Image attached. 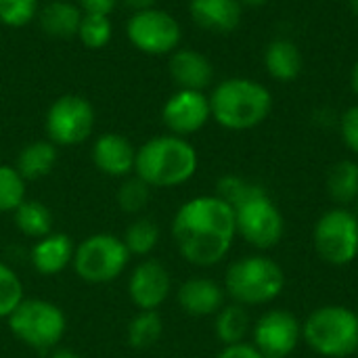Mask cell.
Listing matches in <instances>:
<instances>
[{
  "instance_id": "f35d334b",
  "label": "cell",
  "mask_w": 358,
  "mask_h": 358,
  "mask_svg": "<svg viewBox=\"0 0 358 358\" xmlns=\"http://www.w3.org/2000/svg\"><path fill=\"white\" fill-rule=\"evenodd\" d=\"M350 86H352L355 94L358 96V61L355 63V67H352V73H350Z\"/></svg>"
},
{
  "instance_id": "d4e9b609",
  "label": "cell",
  "mask_w": 358,
  "mask_h": 358,
  "mask_svg": "<svg viewBox=\"0 0 358 358\" xmlns=\"http://www.w3.org/2000/svg\"><path fill=\"white\" fill-rule=\"evenodd\" d=\"M327 191L329 197L346 208L358 199V164L355 159H342L331 166L327 174Z\"/></svg>"
},
{
  "instance_id": "ab89813d",
  "label": "cell",
  "mask_w": 358,
  "mask_h": 358,
  "mask_svg": "<svg viewBox=\"0 0 358 358\" xmlns=\"http://www.w3.org/2000/svg\"><path fill=\"white\" fill-rule=\"evenodd\" d=\"M241 2V6H250V8H258V6H264V4H268L271 0H239Z\"/></svg>"
},
{
  "instance_id": "836d02e7",
  "label": "cell",
  "mask_w": 358,
  "mask_h": 358,
  "mask_svg": "<svg viewBox=\"0 0 358 358\" xmlns=\"http://www.w3.org/2000/svg\"><path fill=\"white\" fill-rule=\"evenodd\" d=\"M340 134L344 145L358 155V105L348 107L340 117Z\"/></svg>"
},
{
  "instance_id": "ba28073f",
  "label": "cell",
  "mask_w": 358,
  "mask_h": 358,
  "mask_svg": "<svg viewBox=\"0 0 358 358\" xmlns=\"http://www.w3.org/2000/svg\"><path fill=\"white\" fill-rule=\"evenodd\" d=\"M313 245L319 258L331 266H346L358 258V216L350 208L323 212L313 229Z\"/></svg>"
},
{
  "instance_id": "ac0fdd59",
  "label": "cell",
  "mask_w": 358,
  "mask_h": 358,
  "mask_svg": "<svg viewBox=\"0 0 358 358\" xmlns=\"http://www.w3.org/2000/svg\"><path fill=\"white\" fill-rule=\"evenodd\" d=\"M189 13L195 25L212 34H231L243 19L239 0H191Z\"/></svg>"
},
{
  "instance_id": "7402d4cb",
  "label": "cell",
  "mask_w": 358,
  "mask_h": 358,
  "mask_svg": "<svg viewBox=\"0 0 358 358\" xmlns=\"http://www.w3.org/2000/svg\"><path fill=\"white\" fill-rule=\"evenodd\" d=\"M57 145H52L48 138L44 141H31L27 143L19 155H17V162H15V168L17 172L23 176L25 182L29 180H40L44 176H48L57 164Z\"/></svg>"
},
{
  "instance_id": "603a6c76",
  "label": "cell",
  "mask_w": 358,
  "mask_h": 358,
  "mask_svg": "<svg viewBox=\"0 0 358 358\" xmlns=\"http://www.w3.org/2000/svg\"><path fill=\"white\" fill-rule=\"evenodd\" d=\"M252 331V319L245 306L241 304H224L214 315V334L222 346H235L245 342L248 334Z\"/></svg>"
},
{
  "instance_id": "8fae6325",
  "label": "cell",
  "mask_w": 358,
  "mask_h": 358,
  "mask_svg": "<svg viewBox=\"0 0 358 358\" xmlns=\"http://www.w3.org/2000/svg\"><path fill=\"white\" fill-rule=\"evenodd\" d=\"M126 38L141 52L164 57L180 48L182 27L172 13L153 6L130 15L126 23Z\"/></svg>"
},
{
  "instance_id": "5bb4252c",
  "label": "cell",
  "mask_w": 358,
  "mask_h": 358,
  "mask_svg": "<svg viewBox=\"0 0 358 358\" xmlns=\"http://www.w3.org/2000/svg\"><path fill=\"white\" fill-rule=\"evenodd\" d=\"M172 292L170 271L153 258L141 260L128 277V298L138 310H157Z\"/></svg>"
},
{
  "instance_id": "ffe728a7",
  "label": "cell",
  "mask_w": 358,
  "mask_h": 358,
  "mask_svg": "<svg viewBox=\"0 0 358 358\" xmlns=\"http://www.w3.org/2000/svg\"><path fill=\"white\" fill-rule=\"evenodd\" d=\"M84 10L69 0H52L48 4H44L38 13V21L40 27L46 36L50 38H76L78 29H80V21H82Z\"/></svg>"
},
{
  "instance_id": "484cf974",
  "label": "cell",
  "mask_w": 358,
  "mask_h": 358,
  "mask_svg": "<svg viewBox=\"0 0 358 358\" xmlns=\"http://www.w3.org/2000/svg\"><path fill=\"white\" fill-rule=\"evenodd\" d=\"M162 334H164V323H162V317L157 315V310H138L130 319L128 329H126L128 344L138 350L155 346L159 342Z\"/></svg>"
},
{
  "instance_id": "4fadbf2b",
  "label": "cell",
  "mask_w": 358,
  "mask_h": 358,
  "mask_svg": "<svg viewBox=\"0 0 358 358\" xmlns=\"http://www.w3.org/2000/svg\"><path fill=\"white\" fill-rule=\"evenodd\" d=\"M212 120L210 96L203 90L178 88L162 107V122L170 134L189 138Z\"/></svg>"
},
{
  "instance_id": "8992f818",
  "label": "cell",
  "mask_w": 358,
  "mask_h": 358,
  "mask_svg": "<svg viewBox=\"0 0 358 358\" xmlns=\"http://www.w3.org/2000/svg\"><path fill=\"white\" fill-rule=\"evenodd\" d=\"M6 323L10 334L23 346L40 352L57 348L67 331L65 313L57 304L40 298H23V302L8 315Z\"/></svg>"
},
{
  "instance_id": "b9f144b4",
  "label": "cell",
  "mask_w": 358,
  "mask_h": 358,
  "mask_svg": "<svg viewBox=\"0 0 358 358\" xmlns=\"http://www.w3.org/2000/svg\"><path fill=\"white\" fill-rule=\"evenodd\" d=\"M355 206H357V210H352V212H355V214H357V216H358V199H357V201H355Z\"/></svg>"
},
{
  "instance_id": "e0dca14e",
  "label": "cell",
  "mask_w": 358,
  "mask_h": 358,
  "mask_svg": "<svg viewBox=\"0 0 358 358\" xmlns=\"http://www.w3.org/2000/svg\"><path fill=\"white\" fill-rule=\"evenodd\" d=\"M168 71L174 84L185 90H206L214 82L212 61L195 48H176L170 55Z\"/></svg>"
},
{
  "instance_id": "30bf717a",
  "label": "cell",
  "mask_w": 358,
  "mask_h": 358,
  "mask_svg": "<svg viewBox=\"0 0 358 358\" xmlns=\"http://www.w3.org/2000/svg\"><path fill=\"white\" fill-rule=\"evenodd\" d=\"M94 107L82 94H61L44 115L46 138L57 147H76L90 138L94 130Z\"/></svg>"
},
{
  "instance_id": "f1b7e54d",
  "label": "cell",
  "mask_w": 358,
  "mask_h": 358,
  "mask_svg": "<svg viewBox=\"0 0 358 358\" xmlns=\"http://www.w3.org/2000/svg\"><path fill=\"white\" fill-rule=\"evenodd\" d=\"M151 191L153 189L143 178H138L136 174H130L122 180L115 199H117V206L122 208V212L141 214L151 201Z\"/></svg>"
},
{
  "instance_id": "e575fe53",
  "label": "cell",
  "mask_w": 358,
  "mask_h": 358,
  "mask_svg": "<svg viewBox=\"0 0 358 358\" xmlns=\"http://www.w3.org/2000/svg\"><path fill=\"white\" fill-rule=\"evenodd\" d=\"M216 358H264L256 348L254 344H235V346H222V350L216 355Z\"/></svg>"
},
{
  "instance_id": "d6a6232c",
  "label": "cell",
  "mask_w": 358,
  "mask_h": 358,
  "mask_svg": "<svg viewBox=\"0 0 358 358\" xmlns=\"http://www.w3.org/2000/svg\"><path fill=\"white\" fill-rule=\"evenodd\" d=\"M262 187L256 185V182H250L241 176H235V174H227L218 180L216 185V195L220 199H224L229 206H239L243 199H248L250 195H254L256 191H260Z\"/></svg>"
},
{
  "instance_id": "d590c367",
  "label": "cell",
  "mask_w": 358,
  "mask_h": 358,
  "mask_svg": "<svg viewBox=\"0 0 358 358\" xmlns=\"http://www.w3.org/2000/svg\"><path fill=\"white\" fill-rule=\"evenodd\" d=\"M120 2L122 0H76V4L84 13H101V15H111Z\"/></svg>"
},
{
  "instance_id": "5b68a950",
  "label": "cell",
  "mask_w": 358,
  "mask_h": 358,
  "mask_svg": "<svg viewBox=\"0 0 358 358\" xmlns=\"http://www.w3.org/2000/svg\"><path fill=\"white\" fill-rule=\"evenodd\" d=\"M302 340L319 357H352L358 352V313L340 304L321 306L302 323Z\"/></svg>"
},
{
  "instance_id": "83f0119b",
  "label": "cell",
  "mask_w": 358,
  "mask_h": 358,
  "mask_svg": "<svg viewBox=\"0 0 358 358\" xmlns=\"http://www.w3.org/2000/svg\"><path fill=\"white\" fill-rule=\"evenodd\" d=\"M86 48L101 50L105 48L113 38V23L109 15L101 13H84L80 21V29L76 36Z\"/></svg>"
},
{
  "instance_id": "d6986e66",
  "label": "cell",
  "mask_w": 358,
  "mask_h": 358,
  "mask_svg": "<svg viewBox=\"0 0 358 358\" xmlns=\"http://www.w3.org/2000/svg\"><path fill=\"white\" fill-rule=\"evenodd\" d=\"M76 245L73 241L63 233H48L46 237L38 239L31 248L29 260L34 271H38L44 277H55L63 273L73 262Z\"/></svg>"
},
{
  "instance_id": "52a82bcc",
  "label": "cell",
  "mask_w": 358,
  "mask_h": 358,
  "mask_svg": "<svg viewBox=\"0 0 358 358\" xmlns=\"http://www.w3.org/2000/svg\"><path fill=\"white\" fill-rule=\"evenodd\" d=\"M130 252L124 241L111 233H94L86 237L73 252V271L76 275L92 285L115 281L130 262Z\"/></svg>"
},
{
  "instance_id": "2e32d148",
  "label": "cell",
  "mask_w": 358,
  "mask_h": 358,
  "mask_svg": "<svg viewBox=\"0 0 358 358\" xmlns=\"http://www.w3.org/2000/svg\"><path fill=\"white\" fill-rule=\"evenodd\" d=\"M178 306L191 317H214L227 302V292L220 283L208 277H191L176 292Z\"/></svg>"
},
{
  "instance_id": "3957f363",
  "label": "cell",
  "mask_w": 358,
  "mask_h": 358,
  "mask_svg": "<svg viewBox=\"0 0 358 358\" xmlns=\"http://www.w3.org/2000/svg\"><path fill=\"white\" fill-rule=\"evenodd\" d=\"M208 96L212 120L233 132H243L260 126L273 109L271 90L258 80L243 76L218 82Z\"/></svg>"
},
{
  "instance_id": "44dd1931",
  "label": "cell",
  "mask_w": 358,
  "mask_h": 358,
  "mask_svg": "<svg viewBox=\"0 0 358 358\" xmlns=\"http://www.w3.org/2000/svg\"><path fill=\"white\" fill-rule=\"evenodd\" d=\"M302 52L296 42L287 38H277L268 42L264 50V67L268 76L277 82H294L302 73Z\"/></svg>"
},
{
  "instance_id": "74e56055",
  "label": "cell",
  "mask_w": 358,
  "mask_h": 358,
  "mask_svg": "<svg viewBox=\"0 0 358 358\" xmlns=\"http://www.w3.org/2000/svg\"><path fill=\"white\" fill-rule=\"evenodd\" d=\"M50 358H82V357H80L78 352L69 350V348H57V350H52Z\"/></svg>"
},
{
  "instance_id": "8d00e7d4",
  "label": "cell",
  "mask_w": 358,
  "mask_h": 358,
  "mask_svg": "<svg viewBox=\"0 0 358 358\" xmlns=\"http://www.w3.org/2000/svg\"><path fill=\"white\" fill-rule=\"evenodd\" d=\"M157 0H122L124 6H128L132 13H138V10H147V8H153Z\"/></svg>"
},
{
  "instance_id": "f546056e",
  "label": "cell",
  "mask_w": 358,
  "mask_h": 358,
  "mask_svg": "<svg viewBox=\"0 0 358 358\" xmlns=\"http://www.w3.org/2000/svg\"><path fill=\"white\" fill-rule=\"evenodd\" d=\"M25 180L15 166L0 164V214H13L25 199Z\"/></svg>"
},
{
  "instance_id": "1f68e13d",
  "label": "cell",
  "mask_w": 358,
  "mask_h": 358,
  "mask_svg": "<svg viewBox=\"0 0 358 358\" xmlns=\"http://www.w3.org/2000/svg\"><path fill=\"white\" fill-rule=\"evenodd\" d=\"M38 13L40 0H0V23L6 27H25Z\"/></svg>"
},
{
  "instance_id": "9c48e42d",
  "label": "cell",
  "mask_w": 358,
  "mask_h": 358,
  "mask_svg": "<svg viewBox=\"0 0 358 358\" xmlns=\"http://www.w3.org/2000/svg\"><path fill=\"white\" fill-rule=\"evenodd\" d=\"M233 210L237 237H241L248 245L266 252L281 243L285 233V220L281 210L264 189L256 191Z\"/></svg>"
},
{
  "instance_id": "cb8c5ba5",
  "label": "cell",
  "mask_w": 358,
  "mask_h": 358,
  "mask_svg": "<svg viewBox=\"0 0 358 358\" xmlns=\"http://www.w3.org/2000/svg\"><path fill=\"white\" fill-rule=\"evenodd\" d=\"M15 227L21 231V235L29 239H42L48 233H52V212L46 203L38 199H23L19 208L13 212Z\"/></svg>"
},
{
  "instance_id": "9a60e30c",
  "label": "cell",
  "mask_w": 358,
  "mask_h": 358,
  "mask_svg": "<svg viewBox=\"0 0 358 358\" xmlns=\"http://www.w3.org/2000/svg\"><path fill=\"white\" fill-rule=\"evenodd\" d=\"M92 164L99 172L111 178H126L134 174L136 147L117 132H105L92 143Z\"/></svg>"
},
{
  "instance_id": "4316f807",
  "label": "cell",
  "mask_w": 358,
  "mask_h": 358,
  "mask_svg": "<svg viewBox=\"0 0 358 358\" xmlns=\"http://www.w3.org/2000/svg\"><path fill=\"white\" fill-rule=\"evenodd\" d=\"M130 256L147 258L159 243V227L151 218H136L122 237Z\"/></svg>"
},
{
  "instance_id": "4dcf8cb0",
  "label": "cell",
  "mask_w": 358,
  "mask_h": 358,
  "mask_svg": "<svg viewBox=\"0 0 358 358\" xmlns=\"http://www.w3.org/2000/svg\"><path fill=\"white\" fill-rule=\"evenodd\" d=\"M23 298V283L19 275L8 264L0 262V319H8Z\"/></svg>"
},
{
  "instance_id": "7c38bea8",
  "label": "cell",
  "mask_w": 358,
  "mask_h": 358,
  "mask_svg": "<svg viewBox=\"0 0 358 358\" xmlns=\"http://www.w3.org/2000/svg\"><path fill=\"white\" fill-rule=\"evenodd\" d=\"M302 340V323L283 308H271L252 323V344L264 358H287Z\"/></svg>"
},
{
  "instance_id": "7a4b0ae2",
  "label": "cell",
  "mask_w": 358,
  "mask_h": 358,
  "mask_svg": "<svg viewBox=\"0 0 358 358\" xmlns=\"http://www.w3.org/2000/svg\"><path fill=\"white\" fill-rule=\"evenodd\" d=\"M199 168L197 149L182 136L159 134L136 149L134 174L151 189H172L189 182Z\"/></svg>"
},
{
  "instance_id": "6da1fadb",
  "label": "cell",
  "mask_w": 358,
  "mask_h": 358,
  "mask_svg": "<svg viewBox=\"0 0 358 358\" xmlns=\"http://www.w3.org/2000/svg\"><path fill=\"white\" fill-rule=\"evenodd\" d=\"M235 237V210L218 195L193 197L172 218V239L178 254L199 268L222 262Z\"/></svg>"
},
{
  "instance_id": "60d3db41",
  "label": "cell",
  "mask_w": 358,
  "mask_h": 358,
  "mask_svg": "<svg viewBox=\"0 0 358 358\" xmlns=\"http://www.w3.org/2000/svg\"><path fill=\"white\" fill-rule=\"evenodd\" d=\"M348 6H350L352 15H355V17H358V0H348Z\"/></svg>"
},
{
  "instance_id": "277c9868",
  "label": "cell",
  "mask_w": 358,
  "mask_h": 358,
  "mask_svg": "<svg viewBox=\"0 0 358 358\" xmlns=\"http://www.w3.org/2000/svg\"><path fill=\"white\" fill-rule=\"evenodd\" d=\"M222 287L235 304L245 308L266 306L281 296L285 287V275L271 256L250 254L229 264Z\"/></svg>"
}]
</instances>
